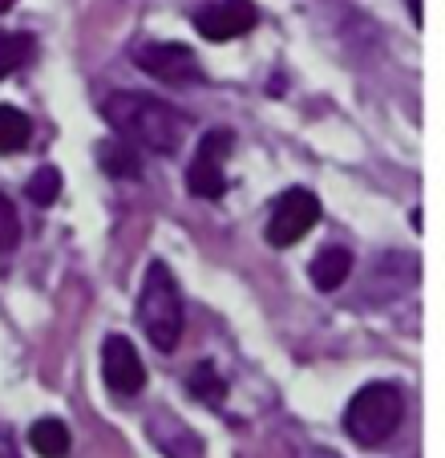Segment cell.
I'll use <instances>...</instances> for the list:
<instances>
[{
  "instance_id": "d6986e66",
  "label": "cell",
  "mask_w": 445,
  "mask_h": 458,
  "mask_svg": "<svg viewBox=\"0 0 445 458\" xmlns=\"http://www.w3.org/2000/svg\"><path fill=\"white\" fill-rule=\"evenodd\" d=\"M413 21L421 25V0H413Z\"/></svg>"
},
{
  "instance_id": "ba28073f",
  "label": "cell",
  "mask_w": 445,
  "mask_h": 458,
  "mask_svg": "<svg viewBox=\"0 0 445 458\" xmlns=\"http://www.w3.org/2000/svg\"><path fill=\"white\" fill-rule=\"evenodd\" d=\"M251 25H256L251 0H219V4H206V9L195 13V29L206 41H235Z\"/></svg>"
},
{
  "instance_id": "2e32d148",
  "label": "cell",
  "mask_w": 445,
  "mask_h": 458,
  "mask_svg": "<svg viewBox=\"0 0 445 458\" xmlns=\"http://www.w3.org/2000/svg\"><path fill=\"white\" fill-rule=\"evenodd\" d=\"M25 195L37 203V208H49V203L61 195V171H57V166H41V171L29 179Z\"/></svg>"
},
{
  "instance_id": "277c9868",
  "label": "cell",
  "mask_w": 445,
  "mask_h": 458,
  "mask_svg": "<svg viewBox=\"0 0 445 458\" xmlns=\"http://www.w3.org/2000/svg\"><path fill=\"white\" fill-rule=\"evenodd\" d=\"M134 61L138 70H146L150 78L166 81V86H198L203 81V65L187 45H171V41H142L134 45Z\"/></svg>"
},
{
  "instance_id": "e0dca14e",
  "label": "cell",
  "mask_w": 445,
  "mask_h": 458,
  "mask_svg": "<svg viewBox=\"0 0 445 458\" xmlns=\"http://www.w3.org/2000/svg\"><path fill=\"white\" fill-rule=\"evenodd\" d=\"M17 243H21V216L9 195L0 191V251H13Z\"/></svg>"
},
{
  "instance_id": "ac0fdd59",
  "label": "cell",
  "mask_w": 445,
  "mask_h": 458,
  "mask_svg": "<svg viewBox=\"0 0 445 458\" xmlns=\"http://www.w3.org/2000/svg\"><path fill=\"white\" fill-rule=\"evenodd\" d=\"M0 458H21L17 442H13V438H9V434H0Z\"/></svg>"
},
{
  "instance_id": "5b68a950",
  "label": "cell",
  "mask_w": 445,
  "mask_h": 458,
  "mask_svg": "<svg viewBox=\"0 0 445 458\" xmlns=\"http://www.w3.org/2000/svg\"><path fill=\"white\" fill-rule=\"evenodd\" d=\"M316 219H320V199L312 191L304 187L283 191L272 219H267V243L272 248H291V243H300L316 227Z\"/></svg>"
},
{
  "instance_id": "9c48e42d",
  "label": "cell",
  "mask_w": 445,
  "mask_h": 458,
  "mask_svg": "<svg viewBox=\"0 0 445 458\" xmlns=\"http://www.w3.org/2000/svg\"><path fill=\"white\" fill-rule=\"evenodd\" d=\"M146 434L155 438V446L163 450L166 458H203V442L190 426H182L179 418L171 414H155L146 422Z\"/></svg>"
},
{
  "instance_id": "8fae6325",
  "label": "cell",
  "mask_w": 445,
  "mask_h": 458,
  "mask_svg": "<svg viewBox=\"0 0 445 458\" xmlns=\"http://www.w3.org/2000/svg\"><path fill=\"white\" fill-rule=\"evenodd\" d=\"M97 163H102L105 174L113 179H138L142 174V158L138 150H130V139H110L97 147Z\"/></svg>"
},
{
  "instance_id": "7c38bea8",
  "label": "cell",
  "mask_w": 445,
  "mask_h": 458,
  "mask_svg": "<svg viewBox=\"0 0 445 458\" xmlns=\"http://www.w3.org/2000/svg\"><path fill=\"white\" fill-rule=\"evenodd\" d=\"M29 442H33V450L41 458H65L69 454V426L57 422V418H41V422L29 430Z\"/></svg>"
},
{
  "instance_id": "7a4b0ae2",
  "label": "cell",
  "mask_w": 445,
  "mask_h": 458,
  "mask_svg": "<svg viewBox=\"0 0 445 458\" xmlns=\"http://www.w3.org/2000/svg\"><path fill=\"white\" fill-rule=\"evenodd\" d=\"M138 320H142L150 345L171 353L182 341V325H187V312H182V296L174 284V272L166 268L163 259H155L142 276V296H138Z\"/></svg>"
},
{
  "instance_id": "52a82bcc",
  "label": "cell",
  "mask_w": 445,
  "mask_h": 458,
  "mask_svg": "<svg viewBox=\"0 0 445 458\" xmlns=\"http://www.w3.org/2000/svg\"><path fill=\"white\" fill-rule=\"evenodd\" d=\"M102 377L113 394L134 398L146 389V365L138 357V349L130 345V337H105L102 345Z\"/></svg>"
},
{
  "instance_id": "8992f818",
  "label": "cell",
  "mask_w": 445,
  "mask_h": 458,
  "mask_svg": "<svg viewBox=\"0 0 445 458\" xmlns=\"http://www.w3.org/2000/svg\"><path fill=\"white\" fill-rule=\"evenodd\" d=\"M231 147H235L231 130H211V134H203V142H198L195 158H190V166H187V187H190V195H198V199H219L222 191H227V174H222V163H227Z\"/></svg>"
},
{
  "instance_id": "5bb4252c",
  "label": "cell",
  "mask_w": 445,
  "mask_h": 458,
  "mask_svg": "<svg viewBox=\"0 0 445 458\" xmlns=\"http://www.w3.org/2000/svg\"><path fill=\"white\" fill-rule=\"evenodd\" d=\"M190 394H195L198 402H206V406H219L222 394H227V386H222V377L214 373L211 361L195 365V373H190Z\"/></svg>"
},
{
  "instance_id": "4fadbf2b",
  "label": "cell",
  "mask_w": 445,
  "mask_h": 458,
  "mask_svg": "<svg viewBox=\"0 0 445 458\" xmlns=\"http://www.w3.org/2000/svg\"><path fill=\"white\" fill-rule=\"evenodd\" d=\"M29 134H33L29 114L13 110V106H0V155H17V150H25Z\"/></svg>"
},
{
  "instance_id": "ffe728a7",
  "label": "cell",
  "mask_w": 445,
  "mask_h": 458,
  "mask_svg": "<svg viewBox=\"0 0 445 458\" xmlns=\"http://www.w3.org/2000/svg\"><path fill=\"white\" fill-rule=\"evenodd\" d=\"M13 4H17V0H0V13H9Z\"/></svg>"
},
{
  "instance_id": "9a60e30c",
  "label": "cell",
  "mask_w": 445,
  "mask_h": 458,
  "mask_svg": "<svg viewBox=\"0 0 445 458\" xmlns=\"http://www.w3.org/2000/svg\"><path fill=\"white\" fill-rule=\"evenodd\" d=\"M29 53H33V41L21 33H0V81L9 78L13 70H21L29 61Z\"/></svg>"
},
{
  "instance_id": "30bf717a",
  "label": "cell",
  "mask_w": 445,
  "mask_h": 458,
  "mask_svg": "<svg viewBox=\"0 0 445 458\" xmlns=\"http://www.w3.org/2000/svg\"><path fill=\"white\" fill-rule=\"evenodd\" d=\"M348 272H352V251L336 248V243L312 259V284H316L320 293H336V288L348 280Z\"/></svg>"
},
{
  "instance_id": "3957f363",
  "label": "cell",
  "mask_w": 445,
  "mask_h": 458,
  "mask_svg": "<svg viewBox=\"0 0 445 458\" xmlns=\"http://www.w3.org/2000/svg\"><path fill=\"white\" fill-rule=\"evenodd\" d=\"M405 418V394L389 381H373L360 394H352L348 410H344V430L357 446H381L397 434Z\"/></svg>"
},
{
  "instance_id": "6da1fadb",
  "label": "cell",
  "mask_w": 445,
  "mask_h": 458,
  "mask_svg": "<svg viewBox=\"0 0 445 458\" xmlns=\"http://www.w3.org/2000/svg\"><path fill=\"white\" fill-rule=\"evenodd\" d=\"M102 114L122 139H134L138 147L155 150V155H174L182 142V126H187L174 106L150 94H110Z\"/></svg>"
}]
</instances>
